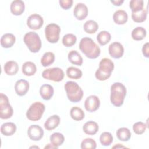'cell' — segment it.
Masks as SVG:
<instances>
[{"mask_svg":"<svg viewBox=\"0 0 149 149\" xmlns=\"http://www.w3.org/2000/svg\"><path fill=\"white\" fill-rule=\"evenodd\" d=\"M126 95V88L121 83L115 82L111 87L110 100L111 103L116 107L122 106Z\"/></svg>","mask_w":149,"mask_h":149,"instance_id":"7a4b0ae2","label":"cell"},{"mask_svg":"<svg viewBox=\"0 0 149 149\" xmlns=\"http://www.w3.org/2000/svg\"><path fill=\"white\" fill-rule=\"evenodd\" d=\"M44 148H58V147H55L52 144H48V145L46 146Z\"/></svg>","mask_w":149,"mask_h":149,"instance_id":"7bdbcfd3","label":"cell"},{"mask_svg":"<svg viewBox=\"0 0 149 149\" xmlns=\"http://www.w3.org/2000/svg\"><path fill=\"white\" fill-rule=\"evenodd\" d=\"M16 131V126L13 122H6L1 126V132L5 136L13 135Z\"/></svg>","mask_w":149,"mask_h":149,"instance_id":"44dd1931","label":"cell"},{"mask_svg":"<svg viewBox=\"0 0 149 149\" xmlns=\"http://www.w3.org/2000/svg\"><path fill=\"white\" fill-rule=\"evenodd\" d=\"M10 12L13 15L15 16L20 15L24 11V2L21 0L13 1L10 4Z\"/></svg>","mask_w":149,"mask_h":149,"instance_id":"2e32d148","label":"cell"},{"mask_svg":"<svg viewBox=\"0 0 149 149\" xmlns=\"http://www.w3.org/2000/svg\"><path fill=\"white\" fill-rule=\"evenodd\" d=\"M68 100L72 102H77L81 100L83 91L79 84L73 81H67L64 86Z\"/></svg>","mask_w":149,"mask_h":149,"instance_id":"277c9868","label":"cell"},{"mask_svg":"<svg viewBox=\"0 0 149 149\" xmlns=\"http://www.w3.org/2000/svg\"><path fill=\"white\" fill-rule=\"evenodd\" d=\"M44 24L43 18L38 14L34 13L31 15L27 19L28 27L33 30L40 29Z\"/></svg>","mask_w":149,"mask_h":149,"instance_id":"30bf717a","label":"cell"},{"mask_svg":"<svg viewBox=\"0 0 149 149\" xmlns=\"http://www.w3.org/2000/svg\"><path fill=\"white\" fill-rule=\"evenodd\" d=\"M146 30L143 27H137L132 31V37L134 40L140 41L143 40L146 36Z\"/></svg>","mask_w":149,"mask_h":149,"instance_id":"484cf974","label":"cell"},{"mask_svg":"<svg viewBox=\"0 0 149 149\" xmlns=\"http://www.w3.org/2000/svg\"><path fill=\"white\" fill-rule=\"evenodd\" d=\"M55 61V55L51 52H47L44 54L41 59V63L44 67L49 66L54 63Z\"/></svg>","mask_w":149,"mask_h":149,"instance_id":"d6a6232c","label":"cell"},{"mask_svg":"<svg viewBox=\"0 0 149 149\" xmlns=\"http://www.w3.org/2000/svg\"><path fill=\"white\" fill-rule=\"evenodd\" d=\"M123 0H115V1H111V2L113 3L115 6H120L123 3Z\"/></svg>","mask_w":149,"mask_h":149,"instance_id":"b9f144b4","label":"cell"},{"mask_svg":"<svg viewBox=\"0 0 149 149\" xmlns=\"http://www.w3.org/2000/svg\"><path fill=\"white\" fill-rule=\"evenodd\" d=\"M147 10L146 9H143L142 10L137 12L132 13V19L136 23H141L144 22L147 19Z\"/></svg>","mask_w":149,"mask_h":149,"instance_id":"1f68e13d","label":"cell"},{"mask_svg":"<svg viewBox=\"0 0 149 149\" xmlns=\"http://www.w3.org/2000/svg\"><path fill=\"white\" fill-rule=\"evenodd\" d=\"M69 62L75 65L81 66L83 63V58L80 54L76 50L70 51L68 55Z\"/></svg>","mask_w":149,"mask_h":149,"instance_id":"cb8c5ba5","label":"cell"},{"mask_svg":"<svg viewBox=\"0 0 149 149\" xmlns=\"http://www.w3.org/2000/svg\"><path fill=\"white\" fill-rule=\"evenodd\" d=\"M70 115L71 118L76 121L83 120L85 116L84 111L78 107H72L70 111Z\"/></svg>","mask_w":149,"mask_h":149,"instance_id":"83f0119b","label":"cell"},{"mask_svg":"<svg viewBox=\"0 0 149 149\" xmlns=\"http://www.w3.org/2000/svg\"><path fill=\"white\" fill-rule=\"evenodd\" d=\"M45 105L42 102H35L33 103L27 111V118L31 121L40 120L45 111Z\"/></svg>","mask_w":149,"mask_h":149,"instance_id":"8992f818","label":"cell"},{"mask_svg":"<svg viewBox=\"0 0 149 149\" xmlns=\"http://www.w3.org/2000/svg\"><path fill=\"white\" fill-rule=\"evenodd\" d=\"M116 134L118 139L122 141H127L131 137V132L127 127H120L118 129Z\"/></svg>","mask_w":149,"mask_h":149,"instance_id":"4316f807","label":"cell"},{"mask_svg":"<svg viewBox=\"0 0 149 149\" xmlns=\"http://www.w3.org/2000/svg\"><path fill=\"white\" fill-rule=\"evenodd\" d=\"M99 129L97 123L94 121H88L84 123L83 126V132L88 135H94L97 133Z\"/></svg>","mask_w":149,"mask_h":149,"instance_id":"7402d4cb","label":"cell"},{"mask_svg":"<svg viewBox=\"0 0 149 149\" xmlns=\"http://www.w3.org/2000/svg\"><path fill=\"white\" fill-rule=\"evenodd\" d=\"M23 41L31 52L36 53L41 49V41L38 34L36 32L27 33L24 36Z\"/></svg>","mask_w":149,"mask_h":149,"instance_id":"5b68a950","label":"cell"},{"mask_svg":"<svg viewBox=\"0 0 149 149\" xmlns=\"http://www.w3.org/2000/svg\"><path fill=\"white\" fill-rule=\"evenodd\" d=\"M64 72L63 70L59 68H52L44 70L42 73L43 78L52 80L55 82H59L64 78Z\"/></svg>","mask_w":149,"mask_h":149,"instance_id":"9c48e42d","label":"cell"},{"mask_svg":"<svg viewBox=\"0 0 149 149\" xmlns=\"http://www.w3.org/2000/svg\"><path fill=\"white\" fill-rule=\"evenodd\" d=\"M29 89V82L24 79L17 80L15 85V90L16 93L19 96H23L28 92Z\"/></svg>","mask_w":149,"mask_h":149,"instance_id":"9a60e30c","label":"cell"},{"mask_svg":"<svg viewBox=\"0 0 149 149\" xmlns=\"http://www.w3.org/2000/svg\"><path fill=\"white\" fill-rule=\"evenodd\" d=\"M112 148H125V147L124 146L121 145L120 144H118L117 145H115L113 147H112Z\"/></svg>","mask_w":149,"mask_h":149,"instance_id":"ee69618b","label":"cell"},{"mask_svg":"<svg viewBox=\"0 0 149 149\" xmlns=\"http://www.w3.org/2000/svg\"><path fill=\"white\" fill-rule=\"evenodd\" d=\"M60 123V118L57 115L49 117L44 123V127L47 130H52L57 127Z\"/></svg>","mask_w":149,"mask_h":149,"instance_id":"d6986e66","label":"cell"},{"mask_svg":"<svg viewBox=\"0 0 149 149\" xmlns=\"http://www.w3.org/2000/svg\"><path fill=\"white\" fill-rule=\"evenodd\" d=\"M34 147H36V148H39V147H37V146H32V147H30V148H34Z\"/></svg>","mask_w":149,"mask_h":149,"instance_id":"f6af8a7d","label":"cell"},{"mask_svg":"<svg viewBox=\"0 0 149 149\" xmlns=\"http://www.w3.org/2000/svg\"><path fill=\"white\" fill-rule=\"evenodd\" d=\"M100 105V99L97 96L94 95L88 96L84 102V108L90 112H93L97 111L99 108Z\"/></svg>","mask_w":149,"mask_h":149,"instance_id":"7c38bea8","label":"cell"},{"mask_svg":"<svg viewBox=\"0 0 149 149\" xmlns=\"http://www.w3.org/2000/svg\"><path fill=\"white\" fill-rule=\"evenodd\" d=\"M22 70L24 74H25L26 76H30L35 74L37 70V68L34 63L28 61L24 62L23 64Z\"/></svg>","mask_w":149,"mask_h":149,"instance_id":"d4e9b609","label":"cell"},{"mask_svg":"<svg viewBox=\"0 0 149 149\" xmlns=\"http://www.w3.org/2000/svg\"><path fill=\"white\" fill-rule=\"evenodd\" d=\"M111 38V36L110 33L107 31H100L97 36V40L98 42L101 45H105L108 44Z\"/></svg>","mask_w":149,"mask_h":149,"instance_id":"f546056e","label":"cell"},{"mask_svg":"<svg viewBox=\"0 0 149 149\" xmlns=\"http://www.w3.org/2000/svg\"><path fill=\"white\" fill-rule=\"evenodd\" d=\"M128 19L127 13L123 10H118L113 13V20L117 24H124L126 23Z\"/></svg>","mask_w":149,"mask_h":149,"instance_id":"ffe728a7","label":"cell"},{"mask_svg":"<svg viewBox=\"0 0 149 149\" xmlns=\"http://www.w3.org/2000/svg\"><path fill=\"white\" fill-rule=\"evenodd\" d=\"M129 7L132 12H137L144 9L143 0H132L129 2Z\"/></svg>","mask_w":149,"mask_h":149,"instance_id":"8d00e7d4","label":"cell"},{"mask_svg":"<svg viewBox=\"0 0 149 149\" xmlns=\"http://www.w3.org/2000/svg\"><path fill=\"white\" fill-rule=\"evenodd\" d=\"M147 127V125L144 122H137L133 124V130L136 134H141L144 133Z\"/></svg>","mask_w":149,"mask_h":149,"instance_id":"f35d334b","label":"cell"},{"mask_svg":"<svg viewBox=\"0 0 149 149\" xmlns=\"http://www.w3.org/2000/svg\"><path fill=\"white\" fill-rule=\"evenodd\" d=\"M114 69L113 62L109 58H103L99 63V68L95 73V78L100 81L107 80Z\"/></svg>","mask_w":149,"mask_h":149,"instance_id":"3957f363","label":"cell"},{"mask_svg":"<svg viewBox=\"0 0 149 149\" xmlns=\"http://www.w3.org/2000/svg\"><path fill=\"white\" fill-rule=\"evenodd\" d=\"M54 92L53 87L48 84H42L40 89V95L44 100H50L54 95Z\"/></svg>","mask_w":149,"mask_h":149,"instance_id":"e0dca14e","label":"cell"},{"mask_svg":"<svg viewBox=\"0 0 149 149\" xmlns=\"http://www.w3.org/2000/svg\"><path fill=\"white\" fill-rule=\"evenodd\" d=\"M100 141L102 146H108L113 142V136L109 132H103L100 136Z\"/></svg>","mask_w":149,"mask_h":149,"instance_id":"e575fe53","label":"cell"},{"mask_svg":"<svg viewBox=\"0 0 149 149\" xmlns=\"http://www.w3.org/2000/svg\"><path fill=\"white\" fill-rule=\"evenodd\" d=\"M64 140V136L61 133L55 132L52 133L50 136L51 143L58 148L63 143Z\"/></svg>","mask_w":149,"mask_h":149,"instance_id":"4dcf8cb0","label":"cell"},{"mask_svg":"<svg viewBox=\"0 0 149 149\" xmlns=\"http://www.w3.org/2000/svg\"><path fill=\"white\" fill-rule=\"evenodd\" d=\"M59 2L62 8L65 10H68L72 6L73 1L72 0H60Z\"/></svg>","mask_w":149,"mask_h":149,"instance_id":"ab89813d","label":"cell"},{"mask_svg":"<svg viewBox=\"0 0 149 149\" xmlns=\"http://www.w3.org/2000/svg\"><path fill=\"white\" fill-rule=\"evenodd\" d=\"M16 41L15 36L11 33L3 34L1 38V45L2 47L9 48L12 47Z\"/></svg>","mask_w":149,"mask_h":149,"instance_id":"ac0fdd59","label":"cell"},{"mask_svg":"<svg viewBox=\"0 0 149 149\" xmlns=\"http://www.w3.org/2000/svg\"><path fill=\"white\" fill-rule=\"evenodd\" d=\"M82 74L81 70L76 67L70 66L66 70V75L70 79H79L81 77Z\"/></svg>","mask_w":149,"mask_h":149,"instance_id":"836d02e7","label":"cell"},{"mask_svg":"<svg viewBox=\"0 0 149 149\" xmlns=\"http://www.w3.org/2000/svg\"><path fill=\"white\" fill-rule=\"evenodd\" d=\"M97 147L95 141L91 138L84 139L81 143L82 149H95Z\"/></svg>","mask_w":149,"mask_h":149,"instance_id":"74e56055","label":"cell"},{"mask_svg":"<svg viewBox=\"0 0 149 149\" xmlns=\"http://www.w3.org/2000/svg\"><path fill=\"white\" fill-rule=\"evenodd\" d=\"M88 12L87 6L83 3H77L73 9V15L79 20H84L87 16Z\"/></svg>","mask_w":149,"mask_h":149,"instance_id":"5bb4252c","label":"cell"},{"mask_svg":"<svg viewBox=\"0 0 149 149\" xmlns=\"http://www.w3.org/2000/svg\"><path fill=\"white\" fill-rule=\"evenodd\" d=\"M61 28L55 23L48 24L45 28V36L47 40L51 43H56L59 41Z\"/></svg>","mask_w":149,"mask_h":149,"instance_id":"ba28073f","label":"cell"},{"mask_svg":"<svg viewBox=\"0 0 149 149\" xmlns=\"http://www.w3.org/2000/svg\"><path fill=\"white\" fill-rule=\"evenodd\" d=\"M27 135L31 140L38 141L42 138L44 130L40 126L38 125H32L28 128Z\"/></svg>","mask_w":149,"mask_h":149,"instance_id":"8fae6325","label":"cell"},{"mask_svg":"<svg viewBox=\"0 0 149 149\" xmlns=\"http://www.w3.org/2000/svg\"><path fill=\"white\" fill-rule=\"evenodd\" d=\"M80 51L89 59L98 58L101 53L100 47L90 38L86 37L81 39L79 43Z\"/></svg>","mask_w":149,"mask_h":149,"instance_id":"6da1fadb","label":"cell"},{"mask_svg":"<svg viewBox=\"0 0 149 149\" xmlns=\"http://www.w3.org/2000/svg\"><path fill=\"white\" fill-rule=\"evenodd\" d=\"M149 44L148 42H146V44H144L142 48V52L143 55L146 57V58H148L149 57Z\"/></svg>","mask_w":149,"mask_h":149,"instance_id":"60d3db41","label":"cell"},{"mask_svg":"<svg viewBox=\"0 0 149 149\" xmlns=\"http://www.w3.org/2000/svg\"><path fill=\"white\" fill-rule=\"evenodd\" d=\"M76 36L73 34H67L62 38V44L66 47H70L74 45L76 42Z\"/></svg>","mask_w":149,"mask_h":149,"instance_id":"d590c367","label":"cell"},{"mask_svg":"<svg viewBox=\"0 0 149 149\" xmlns=\"http://www.w3.org/2000/svg\"><path fill=\"white\" fill-rule=\"evenodd\" d=\"M13 110L9 102L8 97L3 94H0V118L7 119L12 117Z\"/></svg>","mask_w":149,"mask_h":149,"instance_id":"52a82bcc","label":"cell"},{"mask_svg":"<svg viewBox=\"0 0 149 149\" xmlns=\"http://www.w3.org/2000/svg\"><path fill=\"white\" fill-rule=\"evenodd\" d=\"M4 71L6 74L9 76L16 74L19 70V65L14 61H9L5 63L3 66Z\"/></svg>","mask_w":149,"mask_h":149,"instance_id":"603a6c76","label":"cell"},{"mask_svg":"<svg viewBox=\"0 0 149 149\" xmlns=\"http://www.w3.org/2000/svg\"><path fill=\"white\" fill-rule=\"evenodd\" d=\"M108 51L112 58L119 59L123 56L124 53V48L123 45L120 42H113L109 45Z\"/></svg>","mask_w":149,"mask_h":149,"instance_id":"4fadbf2b","label":"cell"},{"mask_svg":"<svg viewBox=\"0 0 149 149\" xmlns=\"http://www.w3.org/2000/svg\"><path fill=\"white\" fill-rule=\"evenodd\" d=\"M83 29L85 32L88 34L95 33L98 29V23L93 20H89L85 22L83 25Z\"/></svg>","mask_w":149,"mask_h":149,"instance_id":"f1b7e54d","label":"cell"}]
</instances>
